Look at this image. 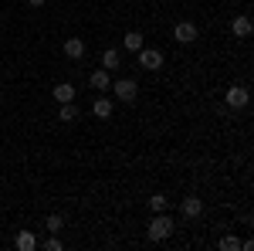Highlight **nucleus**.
<instances>
[{"mask_svg":"<svg viewBox=\"0 0 254 251\" xmlns=\"http://www.w3.org/2000/svg\"><path fill=\"white\" fill-rule=\"evenodd\" d=\"M119 61H122V55H119L116 48H109V51L102 55V68H105V72H116V68H119Z\"/></svg>","mask_w":254,"mask_h":251,"instance_id":"9d476101","label":"nucleus"},{"mask_svg":"<svg viewBox=\"0 0 254 251\" xmlns=\"http://www.w3.org/2000/svg\"><path fill=\"white\" fill-rule=\"evenodd\" d=\"M173 38L180 41V44H190V41H196V24H190V20H180L173 27Z\"/></svg>","mask_w":254,"mask_h":251,"instance_id":"39448f33","label":"nucleus"},{"mask_svg":"<svg viewBox=\"0 0 254 251\" xmlns=\"http://www.w3.org/2000/svg\"><path fill=\"white\" fill-rule=\"evenodd\" d=\"M112 92H116L119 102H132V98L139 95V85H136V78H122V82H116V85H109Z\"/></svg>","mask_w":254,"mask_h":251,"instance_id":"f03ea898","label":"nucleus"},{"mask_svg":"<svg viewBox=\"0 0 254 251\" xmlns=\"http://www.w3.org/2000/svg\"><path fill=\"white\" fill-rule=\"evenodd\" d=\"M55 98H58V102H71V98H75V88H71L68 82H61V85H55Z\"/></svg>","mask_w":254,"mask_h":251,"instance_id":"4468645a","label":"nucleus"},{"mask_svg":"<svg viewBox=\"0 0 254 251\" xmlns=\"http://www.w3.org/2000/svg\"><path fill=\"white\" fill-rule=\"evenodd\" d=\"M231 31H234L237 38H248L251 34V17H234L231 20Z\"/></svg>","mask_w":254,"mask_h":251,"instance_id":"1a4fd4ad","label":"nucleus"},{"mask_svg":"<svg viewBox=\"0 0 254 251\" xmlns=\"http://www.w3.org/2000/svg\"><path fill=\"white\" fill-rule=\"evenodd\" d=\"M44 248H48V251H61V241H58V238H48Z\"/></svg>","mask_w":254,"mask_h":251,"instance_id":"6ab92c4d","label":"nucleus"},{"mask_svg":"<svg viewBox=\"0 0 254 251\" xmlns=\"http://www.w3.org/2000/svg\"><path fill=\"white\" fill-rule=\"evenodd\" d=\"M92 112H95L98 119H109V116H112V102H109V98H95Z\"/></svg>","mask_w":254,"mask_h":251,"instance_id":"ddd939ff","label":"nucleus"},{"mask_svg":"<svg viewBox=\"0 0 254 251\" xmlns=\"http://www.w3.org/2000/svg\"><path fill=\"white\" fill-rule=\"evenodd\" d=\"M139 48H142V34L139 31H129L126 34V51H139Z\"/></svg>","mask_w":254,"mask_h":251,"instance_id":"dca6fc26","label":"nucleus"},{"mask_svg":"<svg viewBox=\"0 0 254 251\" xmlns=\"http://www.w3.org/2000/svg\"><path fill=\"white\" fill-rule=\"evenodd\" d=\"M88 82H92V88H95V92H105V88L112 85V78H109V72H105V68L92 72V78H88Z\"/></svg>","mask_w":254,"mask_h":251,"instance_id":"6e6552de","label":"nucleus"},{"mask_svg":"<svg viewBox=\"0 0 254 251\" xmlns=\"http://www.w3.org/2000/svg\"><path fill=\"white\" fill-rule=\"evenodd\" d=\"M220 248H224V251H237V248H241V241H237L234 234H227V238H220Z\"/></svg>","mask_w":254,"mask_h":251,"instance_id":"a211bd4d","label":"nucleus"},{"mask_svg":"<svg viewBox=\"0 0 254 251\" xmlns=\"http://www.w3.org/2000/svg\"><path fill=\"white\" fill-rule=\"evenodd\" d=\"M64 55H68L71 61H78L81 55H85V41H81V38H68V41H64Z\"/></svg>","mask_w":254,"mask_h":251,"instance_id":"0eeeda50","label":"nucleus"},{"mask_svg":"<svg viewBox=\"0 0 254 251\" xmlns=\"http://www.w3.org/2000/svg\"><path fill=\"white\" fill-rule=\"evenodd\" d=\"M180 214H183V217H200V214H203V200L193 197V193L183 197V200H180Z\"/></svg>","mask_w":254,"mask_h":251,"instance_id":"20e7f679","label":"nucleus"},{"mask_svg":"<svg viewBox=\"0 0 254 251\" xmlns=\"http://www.w3.org/2000/svg\"><path fill=\"white\" fill-rule=\"evenodd\" d=\"M248 88H244V85H231V88H227V105H231V109H244V105H248Z\"/></svg>","mask_w":254,"mask_h":251,"instance_id":"423d86ee","label":"nucleus"},{"mask_svg":"<svg viewBox=\"0 0 254 251\" xmlns=\"http://www.w3.org/2000/svg\"><path fill=\"white\" fill-rule=\"evenodd\" d=\"M17 248L20 251H34L38 248V238H34L31 231H17Z\"/></svg>","mask_w":254,"mask_h":251,"instance_id":"9b49d317","label":"nucleus"},{"mask_svg":"<svg viewBox=\"0 0 254 251\" xmlns=\"http://www.w3.org/2000/svg\"><path fill=\"white\" fill-rule=\"evenodd\" d=\"M139 68H146V72L163 68V55H159L156 48H139Z\"/></svg>","mask_w":254,"mask_h":251,"instance_id":"7ed1b4c3","label":"nucleus"},{"mask_svg":"<svg viewBox=\"0 0 254 251\" xmlns=\"http://www.w3.org/2000/svg\"><path fill=\"white\" fill-rule=\"evenodd\" d=\"M27 3H31V7H44V0H27Z\"/></svg>","mask_w":254,"mask_h":251,"instance_id":"aec40b11","label":"nucleus"},{"mask_svg":"<svg viewBox=\"0 0 254 251\" xmlns=\"http://www.w3.org/2000/svg\"><path fill=\"white\" fill-rule=\"evenodd\" d=\"M166 204H170V200H166V197H163V193H153V197H149V207H153V214L166 211Z\"/></svg>","mask_w":254,"mask_h":251,"instance_id":"f3484780","label":"nucleus"},{"mask_svg":"<svg viewBox=\"0 0 254 251\" xmlns=\"http://www.w3.org/2000/svg\"><path fill=\"white\" fill-rule=\"evenodd\" d=\"M61 228H64V217H61V214H51V217L44 221V231H51V234H58Z\"/></svg>","mask_w":254,"mask_h":251,"instance_id":"2eb2a0df","label":"nucleus"},{"mask_svg":"<svg viewBox=\"0 0 254 251\" xmlns=\"http://www.w3.org/2000/svg\"><path fill=\"white\" fill-rule=\"evenodd\" d=\"M173 234V217H166V214L159 211L153 221H149V241H163V238H170Z\"/></svg>","mask_w":254,"mask_h":251,"instance_id":"f257e3e1","label":"nucleus"},{"mask_svg":"<svg viewBox=\"0 0 254 251\" xmlns=\"http://www.w3.org/2000/svg\"><path fill=\"white\" fill-rule=\"evenodd\" d=\"M58 119H61V122H75V119H78V109H75V102H61Z\"/></svg>","mask_w":254,"mask_h":251,"instance_id":"f8f14e48","label":"nucleus"}]
</instances>
